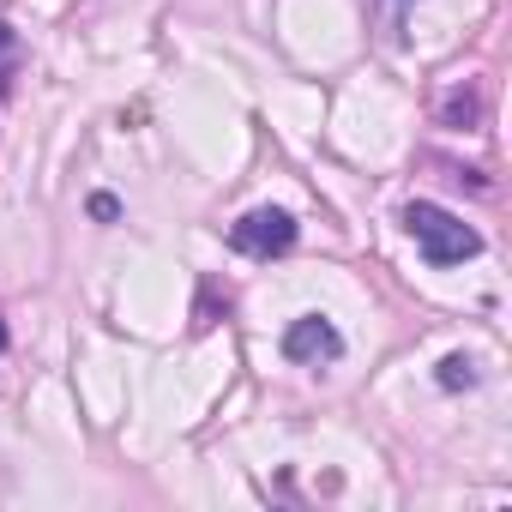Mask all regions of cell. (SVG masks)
Listing matches in <instances>:
<instances>
[{"instance_id":"cell-1","label":"cell","mask_w":512,"mask_h":512,"mask_svg":"<svg viewBox=\"0 0 512 512\" xmlns=\"http://www.w3.org/2000/svg\"><path fill=\"white\" fill-rule=\"evenodd\" d=\"M404 229H410V241L422 247V260H428L434 272L464 266V260H476V253H482V235H476L458 211H446V205H434V199H410V205H404Z\"/></svg>"},{"instance_id":"cell-2","label":"cell","mask_w":512,"mask_h":512,"mask_svg":"<svg viewBox=\"0 0 512 512\" xmlns=\"http://www.w3.org/2000/svg\"><path fill=\"white\" fill-rule=\"evenodd\" d=\"M296 235L302 229H296V217L284 205H260V211H247V217L229 223V247L247 253V260H278V253L296 247Z\"/></svg>"},{"instance_id":"cell-3","label":"cell","mask_w":512,"mask_h":512,"mask_svg":"<svg viewBox=\"0 0 512 512\" xmlns=\"http://www.w3.org/2000/svg\"><path fill=\"white\" fill-rule=\"evenodd\" d=\"M284 356L302 362V368H320V362H338L344 356V332L326 320V314H302L284 326Z\"/></svg>"},{"instance_id":"cell-4","label":"cell","mask_w":512,"mask_h":512,"mask_svg":"<svg viewBox=\"0 0 512 512\" xmlns=\"http://www.w3.org/2000/svg\"><path fill=\"white\" fill-rule=\"evenodd\" d=\"M434 380H440V386H446V392H470V386H476V380H482V374H476V362H470V356H446V362H440V374H434Z\"/></svg>"},{"instance_id":"cell-5","label":"cell","mask_w":512,"mask_h":512,"mask_svg":"<svg viewBox=\"0 0 512 512\" xmlns=\"http://www.w3.org/2000/svg\"><path fill=\"white\" fill-rule=\"evenodd\" d=\"M13 67H19V37H13L7 19H0V97L13 91Z\"/></svg>"},{"instance_id":"cell-6","label":"cell","mask_w":512,"mask_h":512,"mask_svg":"<svg viewBox=\"0 0 512 512\" xmlns=\"http://www.w3.org/2000/svg\"><path fill=\"white\" fill-rule=\"evenodd\" d=\"M476 115H482V103L476 97H446V127H476Z\"/></svg>"},{"instance_id":"cell-7","label":"cell","mask_w":512,"mask_h":512,"mask_svg":"<svg viewBox=\"0 0 512 512\" xmlns=\"http://www.w3.org/2000/svg\"><path fill=\"white\" fill-rule=\"evenodd\" d=\"M91 217H97V223H115V217H121V199H115V193H91Z\"/></svg>"},{"instance_id":"cell-8","label":"cell","mask_w":512,"mask_h":512,"mask_svg":"<svg viewBox=\"0 0 512 512\" xmlns=\"http://www.w3.org/2000/svg\"><path fill=\"white\" fill-rule=\"evenodd\" d=\"M380 7H386V19H392V37H398V25H404V7H410V0H380Z\"/></svg>"},{"instance_id":"cell-9","label":"cell","mask_w":512,"mask_h":512,"mask_svg":"<svg viewBox=\"0 0 512 512\" xmlns=\"http://www.w3.org/2000/svg\"><path fill=\"white\" fill-rule=\"evenodd\" d=\"M7 344H13V338H7V320H0V356H7Z\"/></svg>"}]
</instances>
